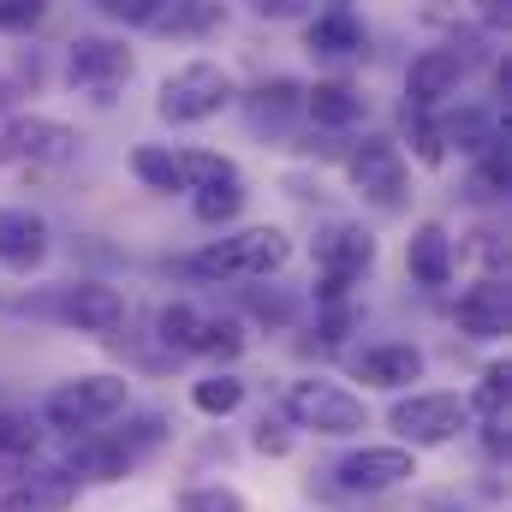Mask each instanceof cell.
Masks as SVG:
<instances>
[{
    "label": "cell",
    "instance_id": "10",
    "mask_svg": "<svg viewBox=\"0 0 512 512\" xmlns=\"http://www.w3.org/2000/svg\"><path fill=\"white\" fill-rule=\"evenodd\" d=\"M346 179H352V191H364L376 209H399L405 203V191H411V167H405V149L393 143V137H364L352 155H346Z\"/></svg>",
    "mask_w": 512,
    "mask_h": 512
},
{
    "label": "cell",
    "instance_id": "37",
    "mask_svg": "<svg viewBox=\"0 0 512 512\" xmlns=\"http://www.w3.org/2000/svg\"><path fill=\"white\" fill-rule=\"evenodd\" d=\"M477 12H483V24H507L512 0H477Z\"/></svg>",
    "mask_w": 512,
    "mask_h": 512
},
{
    "label": "cell",
    "instance_id": "20",
    "mask_svg": "<svg viewBox=\"0 0 512 512\" xmlns=\"http://www.w3.org/2000/svg\"><path fill=\"white\" fill-rule=\"evenodd\" d=\"M72 501H78V477H66V471H36V477L12 483V489L0 495V512H72Z\"/></svg>",
    "mask_w": 512,
    "mask_h": 512
},
{
    "label": "cell",
    "instance_id": "6",
    "mask_svg": "<svg viewBox=\"0 0 512 512\" xmlns=\"http://www.w3.org/2000/svg\"><path fill=\"white\" fill-rule=\"evenodd\" d=\"M316 298L322 304H340V298H352V286H364L370 280V268H376V239H370V227H358V221H328L322 233H316Z\"/></svg>",
    "mask_w": 512,
    "mask_h": 512
},
{
    "label": "cell",
    "instance_id": "35",
    "mask_svg": "<svg viewBox=\"0 0 512 512\" xmlns=\"http://www.w3.org/2000/svg\"><path fill=\"white\" fill-rule=\"evenodd\" d=\"M96 12L102 18H114V24H161V0H96Z\"/></svg>",
    "mask_w": 512,
    "mask_h": 512
},
{
    "label": "cell",
    "instance_id": "25",
    "mask_svg": "<svg viewBox=\"0 0 512 512\" xmlns=\"http://www.w3.org/2000/svg\"><path fill=\"white\" fill-rule=\"evenodd\" d=\"M191 352H197V358H215V364H233V358L245 352V322H239V316H203Z\"/></svg>",
    "mask_w": 512,
    "mask_h": 512
},
{
    "label": "cell",
    "instance_id": "21",
    "mask_svg": "<svg viewBox=\"0 0 512 512\" xmlns=\"http://www.w3.org/2000/svg\"><path fill=\"white\" fill-rule=\"evenodd\" d=\"M435 131H441V149H459V155H471V161L507 143V137H501V120H495V114H483V108L441 114V120H435Z\"/></svg>",
    "mask_w": 512,
    "mask_h": 512
},
{
    "label": "cell",
    "instance_id": "30",
    "mask_svg": "<svg viewBox=\"0 0 512 512\" xmlns=\"http://www.w3.org/2000/svg\"><path fill=\"white\" fill-rule=\"evenodd\" d=\"M245 310H251L256 322H268V328H286L292 316H298V298L292 292H280V286H245Z\"/></svg>",
    "mask_w": 512,
    "mask_h": 512
},
{
    "label": "cell",
    "instance_id": "26",
    "mask_svg": "<svg viewBox=\"0 0 512 512\" xmlns=\"http://www.w3.org/2000/svg\"><path fill=\"white\" fill-rule=\"evenodd\" d=\"M191 405H197L203 417H233V411L245 405V382H239L233 370H215V376L191 382Z\"/></svg>",
    "mask_w": 512,
    "mask_h": 512
},
{
    "label": "cell",
    "instance_id": "28",
    "mask_svg": "<svg viewBox=\"0 0 512 512\" xmlns=\"http://www.w3.org/2000/svg\"><path fill=\"white\" fill-rule=\"evenodd\" d=\"M197 322H203V310L197 304H161L155 310V340L161 346H173V352H191V340H197Z\"/></svg>",
    "mask_w": 512,
    "mask_h": 512
},
{
    "label": "cell",
    "instance_id": "5",
    "mask_svg": "<svg viewBox=\"0 0 512 512\" xmlns=\"http://www.w3.org/2000/svg\"><path fill=\"white\" fill-rule=\"evenodd\" d=\"M233 102H239L233 72H227V66H215V60H191V66H179V72L161 84L155 114H161L167 126H203V120L227 114Z\"/></svg>",
    "mask_w": 512,
    "mask_h": 512
},
{
    "label": "cell",
    "instance_id": "18",
    "mask_svg": "<svg viewBox=\"0 0 512 512\" xmlns=\"http://www.w3.org/2000/svg\"><path fill=\"white\" fill-rule=\"evenodd\" d=\"M370 114V102L346 84V78H316L304 84V120H316L322 131H352Z\"/></svg>",
    "mask_w": 512,
    "mask_h": 512
},
{
    "label": "cell",
    "instance_id": "14",
    "mask_svg": "<svg viewBox=\"0 0 512 512\" xmlns=\"http://www.w3.org/2000/svg\"><path fill=\"white\" fill-rule=\"evenodd\" d=\"M453 322H459V334H471V340H507V328H512L507 280H501V274H483L477 286H465Z\"/></svg>",
    "mask_w": 512,
    "mask_h": 512
},
{
    "label": "cell",
    "instance_id": "8",
    "mask_svg": "<svg viewBox=\"0 0 512 512\" xmlns=\"http://www.w3.org/2000/svg\"><path fill=\"white\" fill-rule=\"evenodd\" d=\"M72 155H78V131L48 120V114H12L0 126V167L48 173V167H66Z\"/></svg>",
    "mask_w": 512,
    "mask_h": 512
},
{
    "label": "cell",
    "instance_id": "7",
    "mask_svg": "<svg viewBox=\"0 0 512 512\" xmlns=\"http://www.w3.org/2000/svg\"><path fill=\"white\" fill-rule=\"evenodd\" d=\"M387 423H393V435H399L405 447H447V441L465 435L471 405H465L459 393H441V387H435V393H405V399H393Z\"/></svg>",
    "mask_w": 512,
    "mask_h": 512
},
{
    "label": "cell",
    "instance_id": "17",
    "mask_svg": "<svg viewBox=\"0 0 512 512\" xmlns=\"http://www.w3.org/2000/svg\"><path fill=\"white\" fill-rule=\"evenodd\" d=\"M405 274L429 292H441L453 280V233L441 221H417L411 239H405Z\"/></svg>",
    "mask_w": 512,
    "mask_h": 512
},
{
    "label": "cell",
    "instance_id": "22",
    "mask_svg": "<svg viewBox=\"0 0 512 512\" xmlns=\"http://www.w3.org/2000/svg\"><path fill=\"white\" fill-rule=\"evenodd\" d=\"M245 114H251L256 131H286V120L304 114V84H292V78H268V84H256L251 96H245Z\"/></svg>",
    "mask_w": 512,
    "mask_h": 512
},
{
    "label": "cell",
    "instance_id": "2",
    "mask_svg": "<svg viewBox=\"0 0 512 512\" xmlns=\"http://www.w3.org/2000/svg\"><path fill=\"white\" fill-rule=\"evenodd\" d=\"M286 262H292V239L280 227H239V233L185 256V274H197V280H268Z\"/></svg>",
    "mask_w": 512,
    "mask_h": 512
},
{
    "label": "cell",
    "instance_id": "11",
    "mask_svg": "<svg viewBox=\"0 0 512 512\" xmlns=\"http://www.w3.org/2000/svg\"><path fill=\"white\" fill-rule=\"evenodd\" d=\"M417 477V447H352L334 465V489L346 495H387Z\"/></svg>",
    "mask_w": 512,
    "mask_h": 512
},
{
    "label": "cell",
    "instance_id": "12",
    "mask_svg": "<svg viewBox=\"0 0 512 512\" xmlns=\"http://www.w3.org/2000/svg\"><path fill=\"white\" fill-rule=\"evenodd\" d=\"M48 316H54V322H66V328H78V334H114V328L126 322V298H120V286L72 280V286H60V292H54Z\"/></svg>",
    "mask_w": 512,
    "mask_h": 512
},
{
    "label": "cell",
    "instance_id": "29",
    "mask_svg": "<svg viewBox=\"0 0 512 512\" xmlns=\"http://www.w3.org/2000/svg\"><path fill=\"white\" fill-rule=\"evenodd\" d=\"M179 167H185V191L197 185H215V179H239V167L215 149H179Z\"/></svg>",
    "mask_w": 512,
    "mask_h": 512
},
{
    "label": "cell",
    "instance_id": "1",
    "mask_svg": "<svg viewBox=\"0 0 512 512\" xmlns=\"http://www.w3.org/2000/svg\"><path fill=\"white\" fill-rule=\"evenodd\" d=\"M167 447V411H155V405H143V411H131L108 429H90V435H78V453H72V471L66 477H84V483H120L131 477L149 453H161Z\"/></svg>",
    "mask_w": 512,
    "mask_h": 512
},
{
    "label": "cell",
    "instance_id": "9",
    "mask_svg": "<svg viewBox=\"0 0 512 512\" xmlns=\"http://www.w3.org/2000/svg\"><path fill=\"white\" fill-rule=\"evenodd\" d=\"M131 72H137V60L114 36H72L66 42V84L96 96V102H114V90H126Z\"/></svg>",
    "mask_w": 512,
    "mask_h": 512
},
{
    "label": "cell",
    "instance_id": "34",
    "mask_svg": "<svg viewBox=\"0 0 512 512\" xmlns=\"http://www.w3.org/2000/svg\"><path fill=\"white\" fill-rule=\"evenodd\" d=\"M48 18V0H0V36H24Z\"/></svg>",
    "mask_w": 512,
    "mask_h": 512
},
{
    "label": "cell",
    "instance_id": "16",
    "mask_svg": "<svg viewBox=\"0 0 512 512\" xmlns=\"http://www.w3.org/2000/svg\"><path fill=\"white\" fill-rule=\"evenodd\" d=\"M352 376H358L364 387H387V393H399V387L423 382V352L405 346V340L364 346V352H352Z\"/></svg>",
    "mask_w": 512,
    "mask_h": 512
},
{
    "label": "cell",
    "instance_id": "24",
    "mask_svg": "<svg viewBox=\"0 0 512 512\" xmlns=\"http://www.w3.org/2000/svg\"><path fill=\"white\" fill-rule=\"evenodd\" d=\"M239 209H245V179H215V185L191 191V215L203 227H227V221H239Z\"/></svg>",
    "mask_w": 512,
    "mask_h": 512
},
{
    "label": "cell",
    "instance_id": "3",
    "mask_svg": "<svg viewBox=\"0 0 512 512\" xmlns=\"http://www.w3.org/2000/svg\"><path fill=\"white\" fill-rule=\"evenodd\" d=\"M126 405H131L126 376H72V382H60L42 405H36V417H42V429H54V435H90V429L114 423Z\"/></svg>",
    "mask_w": 512,
    "mask_h": 512
},
{
    "label": "cell",
    "instance_id": "23",
    "mask_svg": "<svg viewBox=\"0 0 512 512\" xmlns=\"http://www.w3.org/2000/svg\"><path fill=\"white\" fill-rule=\"evenodd\" d=\"M131 173L143 191H161V197H179L185 191V167H179V149L173 143H137L131 149Z\"/></svg>",
    "mask_w": 512,
    "mask_h": 512
},
{
    "label": "cell",
    "instance_id": "36",
    "mask_svg": "<svg viewBox=\"0 0 512 512\" xmlns=\"http://www.w3.org/2000/svg\"><path fill=\"white\" fill-rule=\"evenodd\" d=\"M256 18H268V24H286V18H310V6L316 0H245Z\"/></svg>",
    "mask_w": 512,
    "mask_h": 512
},
{
    "label": "cell",
    "instance_id": "15",
    "mask_svg": "<svg viewBox=\"0 0 512 512\" xmlns=\"http://www.w3.org/2000/svg\"><path fill=\"white\" fill-rule=\"evenodd\" d=\"M48 251H54V239H48V221L36 209H0V268L36 274Z\"/></svg>",
    "mask_w": 512,
    "mask_h": 512
},
{
    "label": "cell",
    "instance_id": "13",
    "mask_svg": "<svg viewBox=\"0 0 512 512\" xmlns=\"http://www.w3.org/2000/svg\"><path fill=\"white\" fill-rule=\"evenodd\" d=\"M465 84V54L459 48H423L405 72V114H441Z\"/></svg>",
    "mask_w": 512,
    "mask_h": 512
},
{
    "label": "cell",
    "instance_id": "33",
    "mask_svg": "<svg viewBox=\"0 0 512 512\" xmlns=\"http://www.w3.org/2000/svg\"><path fill=\"white\" fill-rule=\"evenodd\" d=\"M405 126H411V149H417L423 167H441V161H447L441 131H435V114H405Z\"/></svg>",
    "mask_w": 512,
    "mask_h": 512
},
{
    "label": "cell",
    "instance_id": "32",
    "mask_svg": "<svg viewBox=\"0 0 512 512\" xmlns=\"http://www.w3.org/2000/svg\"><path fill=\"white\" fill-rule=\"evenodd\" d=\"M251 447H256V453H268V459L292 453V423H286V411H262V417H256Z\"/></svg>",
    "mask_w": 512,
    "mask_h": 512
},
{
    "label": "cell",
    "instance_id": "4",
    "mask_svg": "<svg viewBox=\"0 0 512 512\" xmlns=\"http://www.w3.org/2000/svg\"><path fill=\"white\" fill-rule=\"evenodd\" d=\"M280 411H286L292 429H310V435H322V441H346V435H364V429H370V405H364L346 382H328V376L292 382Z\"/></svg>",
    "mask_w": 512,
    "mask_h": 512
},
{
    "label": "cell",
    "instance_id": "27",
    "mask_svg": "<svg viewBox=\"0 0 512 512\" xmlns=\"http://www.w3.org/2000/svg\"><path fill=\"white\" fill-rule=\"evenodd\" d=\"M42 441V417L24 405H0V459H24Z\"/></svg>",
    "mask_w": 512,
    "mask_h": 512
},
{
    "label": "cell",
    "instance_id": "31",
    "mask_svg": "<svg viewBox=\"0 0 512 512\" xmlns=\"http://www.w3.org/2000/svg\"><path fill=\"white\" fill-rule=\"evenodd\" d=\"M179 512H245V495L227 483H197L179 495Z\"/></svg>",
    "mask_w": 512,
    "mask_h": 512
},
{
    "label": "cell",
    "instance_id": "19",
    "mask_svg": "<svg viewBox=\"0 0 512 512\" xmlns=\"http://www.w3.org/2000/svg\"><path fill=\"white\" fill-rule=\"evenodd\" d=\"M304 48H310L316 60H352V54L370 48V36H364V24H358L346 6H328V12H316V18L304 24Z\"/></svg>",
    "mask_w": 512,
    "mask_h": 512
}]
</instances>
